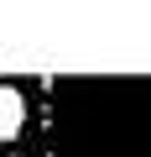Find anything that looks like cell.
Returning a JSON list of instances; mask_svg holds the SVG:
<instances>
[{
	"mask_svg": "<svg viewBox=\"0 0 151 157\" xmlns=\"http://www.w3.org/2000/svg\"><path fill=\"white\" fill-rule=\"evenodd\" d=\"M37 157H151V73H42Z\"/></svg>",
	"mask_w": 151,
	"mask_h": 157,
	"instance_id": "cell-1",
	"label": "cell"
},
{
	"mask_svg": "<svg viewBox=\"0 0 151 157\" xmlns=\"http://www.w3.org/2000/svg\"><path fill=\"white\" fill-rule=\"evenodd\" d=\"M26 121H31V94L21 84H11V78H0V147L21 141Z\"/></svg>",
	"mask_w": 151,
	"mask_h": 157,
	"instance_id": "cell-2",
	"label": "cell"
}]
</instances>
